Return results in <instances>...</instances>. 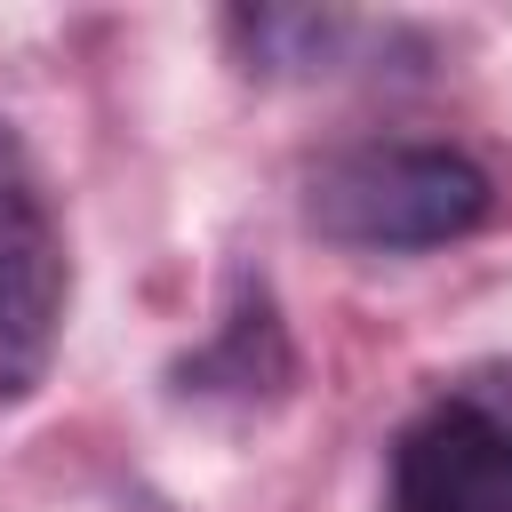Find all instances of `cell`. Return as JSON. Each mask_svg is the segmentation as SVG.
Here are the masks:
<instances>
[{"mask_svg":"<svg viewBox=\"0 0 512 512\" xmlns=\"http://www.w3.org/2000/svg\"><path fill=\"white\" fill-rule=\"evenodd\" d=\"M488 208H496V184L456 144H352L320 160L304 184L312 232L336 248H376V256L448 248L472 224H488Z\"/></svg>","mask_w":512,"mask_h":512,"instance_id":"cell-1","label":"cell"},{"mask_svg":"<svg viewBox=\"0 0 512 512\" xmlns=\"http://www.w3.org/2000/svg\"><path fill=\"white\" fill-rule=\"evenodd\" d=\"M392 512H512V368H464L408 416Z\"/></svg>","mask_w":512,"mask_h":512,"instance_id":"cell-2","label":"cell"},{"mask_svg":"<svg viewBox=\"0 0 512 512\" xmlns=\"http://www.w3.org/2000/svg\"><path fill=\"white\" fill-rule=\"evenodd\" d=\"M64 328V240L32 184L16 128L0 120V400H24L48 376Z\"/></svg>","mask_w":512,"mask_h":512,"instance_id":"cell-3","label":"cell"}]
</instances>
